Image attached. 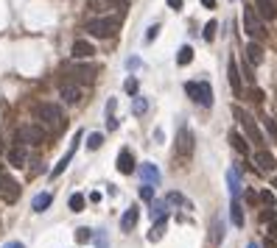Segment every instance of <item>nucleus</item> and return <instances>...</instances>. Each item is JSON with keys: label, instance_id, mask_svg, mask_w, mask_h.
I'll use <instances>...</instances> for the list:
<instances>
[{"label": "nucleus", "instance_id": "1", "mask_svg": "<svg viewBox=\"0 0 277 248\" xmlns=\"http://www.w3.org/2000/svg\"><path fill=\"white\" fill-rule=\"evenodd\" d=\"M84 31L90 36H98V39H109L121 31V17H98V20H90L84 26Z\"/></svg>", "mask_w": 277, "mask_h": 248}, {"label": "nucleus", "instance_id": "2", "mask_svg": "<svg viewBox=\"0 0 277 248\" xmlns=\"http://www.w3.org/2000/svg\"><path fill=\"white\" fill-rule=\"evenodd\" d=\"M233 114L238 117V123L243 126V131H246L249 142H255V145H263V131L258 129V123H255V117H252L249 111H243L241 106H233Z\"/></svg>", "mask_w": 277, "mask_h": 248}, {"label": "nucleus", "instance_id": "3", "mask_svg": "<svg viewBox=\"0 0 277 248\" xmlns=\"http://www.w3.org/2000/svg\"><path fill=\"white\" fill-rule=\"evenodd\" d=\"M185 92H188V98H193V101L199 103V106H213V89H210L208 81H188L185 84Z\"/></svg>", "mask_w": 277, "mask_h": 248}, {"label": "nucleus", "instance_id": "4", "mask_svg": "<svg viewBox=\"0 0 277 248\" xmlns=\"http://www.w3.org/2000/svg\"><path fill=\"white\" fill-rule=\"evenodd\" d=\"M17 142L23 145H42L45 142V129L42 126H34V123H26V126H20L17 129Z\"/></svg>", "mask_w": 277, "mask_h": 248}, {"label": "nucleus", "instance_id": "5", "mask_svg": "<svg viewBox=\"0 0 277 248\" xmlns=\"http://www.w3.org/2000/svg\"><path fill=\"white\" fill-rule=\"evenodd\" d=\"M243 31L252 36V42L266 36V28H263V23L258 20V11H255V6H246V9H243Z\"/></svg>", "mask_w": 277, "mask_h": 248}, {"label": "nucleus", "instance_id": "6", "mask_svg": "<svg viewBox=\"0 0 277 248\" xmlns=\"http://www.w3.org/2000/svg\"><path fill=\"white\" fill-rule=\"evenodd\" d=\"M36 117L42 120L45 126H51V129H59L62 126V109L56 103H39L36 106Z\"/></svg>", "mask_w": 277, "mask_h": 248}, {"label": "nucleus", "instance_id": "7", "mask_svg": "<svg viewBox=\"0 0 277 248\" xmlns=\"http://www.w3.org/2000/svg\"><path fill=\"white\" fill-rule=\"evenodd\" d=\"M176 154L179 156H191L193 154V131L188 126H182L176 131Z\"/></svg>", "mask_w": 277, "mask_h": 248}, {"label": "nucleus", "instance_id": "8", "mask_svg": "<svg viewBox=\"0 0 277 248\" xmlns=\"http://www.w3.org/2000/svg\"><path fill=\"white\" fill-rule=\"evenodd\" d=\"M78 139H81V131H76V137H73V145H70V151L65 156L59 159V165L51 170V179H56V176H62V173L68 170V165H70V159H73V154H76V148H78Z\"/></svg>", "mask_w": 277, "mask_h": 248}, {"label": "nucleus", "instance_id": "9", "mask_svg": "<svg viewBox=\"0 0 277 248\" xmlns=\"http://www.w3.org/2000/svg\"><path fill=\"white\" fill-rule=\"evenodd\" d=\"M252 6H255V11H258V17L277 20V3H275V0H255Z\"/></svg>", "mask_w": 277, "mask_h": 248}, {"label": "nucleus", "instance_id": "10", "mask_svg": "<svg viewBox=\"0 0 277 248\" xmlns=\"http://www.w3.org/2000/svg\"><path fill=\"white\" fill-rule=\"evenodd\" d=\"M227 184H230L233 201H238V195H241V173H238V167H230L227 170Z\"/></svg>", "mask_w": 277, "mask_h": 248}, {"label": "nucleus", "instance_id": "11", "mask_svg": "<svg viewBox=\"0 0 277 248\" xmlns=\"http://www.w3.org/2000/svg\"><path fill=\"white\" fill-rule=\"evenodd\" d=\"M93 53H96L93 42H87V39H76L73 42V59H90Z\"/></svg>", "mask_w": 277, "mask_h": 248}, {"label": "nucleus", "instance_id": "12", "mask_svg": "<svg viewBox=\"0 0 277 248\" xmlns=\"http://www.w3.org/2000/svg\"><path fill=\"white\" fill-rule=\"evenodd\" d=\"M138 218H140V209L138 206H129V209L123 212V218H121V231H132L135 226H138Z\"/></svg>", "mask_w": 277, "mask_h": 248}, {"label": "nucleus", "instance_id": "13", "mask_svg": "<svg viewBox=\"0 0 277 248\" xmlns=\"http://www.w3.org/2000/svg\"><path fill=\"white\" fill-rule=\"evenodd\" d=\"M227 78H230L233 92L241 95V73H238V61H235V59H230V64H227Z\"/></svg>", "mask_w": 277, "mask_h": 248}, {"label": "nucleus", "instance_id": "14", "mask_svg": "<svg viewBox=\"0 0 277 248\" xmlns=\"http://www.w3.org/2000/svg\"><path fill=\"white\" fill-rule=\"evenodd\" d=\"M118 170L126 173V176H129V173L135 170V156H132L129 148H123L121 154H118Z\"/></svg>", "mask_w": 277, "mask_h": 248}, {"label": "nucleus", "instance_id": "15", "mask_svg": "<svg viewBox=\"0 0 277 248\" xmlns=\"http://www.w3.org/2000/svg\"><path fill=\"white\" fill-rule=\"evenodd\" d=\"M140 176H143V181L151 184V187L160 184V170H157V165H151V162H146L143 167H140Z\"/></svg>", "mask_w": 277, "mask_h": 248}, {"label": "nucleus", "instance_id": "16", "mask_svg": "<svg viewBox=\"0 0 277 248\" xmlns=\"http://www.w3.org/2000/svg\"><path fill=\"white\" fill-rule=\"evenodd\" d=\"M243 53H246V61H249L252 67L263 61V48H260L258 42H246V48H243Z\"/></svg>", "mask_w": 277, "mask_h": 248}, {"label": "nucleus", "instance_id": "17", "mask_svg": "<svg viewBox=\"0 0 277 248\" xmlns=\"http://www.w3.org/2000/svg\"><path fill=\"white\" fill-rule=\"evenodd\" d=\"M68 70L78 81H93V76H96V64H76V67H68Z\"/></svg>", "mask_w": 277, "mask_h": 248}, {"label": "nucleus", "instance_id": "18", "mask_svg": "<svg viewBox=\"0 0 277 248\" xmlns=\"http://www.w3.org/2000/svg\"><path fill=\"white\" fill-rule=\"evenodd\" d=\"M255 165H258L260 170H275L277 167V162H275V156L269 154V151H258V154H255Z\"/></svg>", "mask_w": 277, "mask_h": 248}, {"label": "nucleus", "instance_id": "19", "mask_svg": "<svg viewBox=\"0 0 277 248\" xmlns=\"http://www.w3.org/2000/svg\"><path fill=\"white\" fill-rule=\"evenodd\" d=\"M230 145L235 148V154H241V156H249V145H246V139L241 137V134H238V131H230Z\"/></svg>", "mask_w": 277, "mask_h": 248}, {"label": "nucleus", "instance_id": "20", "mask_svg": "<svg viewBox=\"0 0 277 248\" xmlns=\"http://www.w3.org/2000/svg\"><path fill=\"white\" fill-rule=\"evenodd\" d=\"M59 95L68 103H78V101H81V89H78V86H73V84H62L59 86Z\"/></svg>", "mask_w": 277, "mask_h": 248}, {"label": "nucleus", "instance_id": "21", "mask_svg": "<svg viewBox=\"0 0 277 248\" xmlns=\"http://www.w3.org/2000/svg\"><path fill=\"white\" fill-rule=\"evenodd\" d=\"M165 229H168V215H165V218H160V220L154 223V229L148 231V240H151V243H157V240H163Z\"/></svg>", "mask_w": 277, "mask_h": 248}, {"label": "nucleus", "instance_id": "22", "mask_svg": "<svg viewBox=\"0 0 277 248\" xmlns=\"http://www.w3.org/2000/svg\"><path fill=\"white\" fill-rule=\"evenodd\" d=\"M191 61H193V48L191 45H182L179 51H176V64L185 67V64H191Z\"/></svg>", "mask_w": 277, "mask_h": 248}, {"label": "nucleus", "instance_id": "23", "mask_svg": "<svg viewBox=\"0 0 277 248\" xmlns=\"http://www.w3.org/2000/svg\"><path fill=\"white\" fill-rule=\"evenodd\" d=\"M9 165L11 167H23V165H26V151H23L20 145L9 151Z\"/></svg>", "mask_w": 277, "mask_h": 248}, {"label": "nucleus", "instance_id": "24", "mask_svg": "<svg viewBox=\"0 0 277 248\" xmlns=\"http://www.w3.org/2000/svg\"><path fill=\"white\" fill-rule=\"evenodd\" d=\"M51 201H53V195L51 193H39V195L34 198V212H45V209H48V206H51Z\"/></svg>", "mask_w": 277, "mask_h": 248}, {"label": "nucleus", "instance_id": "25", "mask_svg": "<svg viewBox=\"0 0 277 248\" xmlns=\"http://www.w3.org/2000/svg\"><path fill=\"white\" fill-rule=\"evenodd\" d=\"M3 195H6V201H14V198H17V184H14V181L11 179H3Z\"/></svg>", "mask_w": 277, "mask_h": 248}, {"label": "nucleus", "instance_id": "26", "mask_svg": "<svg viewBox=\"0 0 277 248\" xmlns=\"http://www.w3.org/2000/svg\"><path fill=\"white\" fill-rule=\"evenodd\" d=\"M165 204H176V206H188V209H191V201L185 195H179V193H168V195H165Z\"/></svg>", "mask_w": 277, "mask_h": 248}, {"label": "nucleus", "instance_id": "27", "mask_svg": "<svg viewBox=\"0 0 277 248\" xmlns=\"http://www.w3.org/2000/svg\"><path fill=\"white\" fill-rule=\"evenodd\" d=\"M230 215H233V223L238 226V229H241V226H243V209H241V204H238V201H233V209H230Z\"/></svg>", "mask_w": 277, "mask_h": 248}, {"label": "nucleus", "instance_id": "28", "mask_svg": "<svg viewBox=\"0 0 277 248\" xmlns=\"http://www.w3.org/2000/svg\"><path fill=\"white\" fill-rule=\"evenodd\" d=\"M68 206L73 209V212H81V209H84V195H81V193H73L70 201H68Z\"/></svg>", "mask_w": 277, "mask_h": 248}, {"label": "nucleus", "instance_id": "29", "mask_svg": "<svg viewBox=\"0 0 277 248\" xmlns=\"http://www.w3.org/2000/svg\"><path fill=\"white\" fill-rule=\"evenodd\" d=\"M146 109H148V101L143 98V95H138V98H135V103H132V111L140 117V114H146Z\"/></svg>", "mask_w": 277, "mask_h": 248}, {"label": "nucleus", "instance_id": "30", "mask_svg": "<svg viewBox=\"0 0 277 248\" xmlns=\"http://www.w3.org/2000/svg\"><path fill=\"white\" fill-rule=\"evenodd\" d=\"M104 145V134H90V137H87V148H90V151H98V148Z\"/></svg>", "mask_w": 277, "mask_h": 248}, {"label": "nucleus", "instance_id": "31", "mask_svg": "<svg viewBox=\"0 0 277 248\" xmlns=\"http://www.w3.org/2000/svg\"><path fill=\"white\" fill-rule=\"evenodd\" d=\"M216 28H218V23H216V20H210L208 26H205V31H202V36H205V42H213V39H216Z\"/></svg>", "mask_w": 277, "mask_h": 248}, {"label": "nucleus", "instance_id": "32", "mask_svg": "<svg viewBox=\"0 0 277 248\" xmlns=\"http://www.w3.org/2000/svg\"><path fill=\"white\" fill-rule=\"evenodd\" d=\"M221 237H224V223L216 220V223H213V246H218V243H221Z\"/></svg>", "mask_w": 277, "mask_h": 248}, {"label": "nucleus", "instance_id": "33", "mask_svg": "<svg viewBox=\"0 0 277 248\" xmlns=\"http://www.w3.org/2000/svg\"><path fill=\"white\" fill-rule=\"evenodd\" d=\"M140 198H143V201H154V187H151V184H140Z\"/></svg>", "mask_w": 277, "mask_h": 248}, {"label": "nucleus", "instance_id": "34", "mask_svg": "<svg viewBox=\"0 0 277 248\" xmlns=\"http://www.w3.org/2000/svg\"><path fill=\"white\" fill-rule=\"evenodd\" d=\"M165 209H168V204H165V201H154V204H151V215H154L157 220L163 218V212H165Z\"/></svg>", "mask_w": 277, "mask_h": 248}, {"label": "nucleus", "instance_id": "35", "mask_svg": "<svg viewBox=\"0 0 277 248\" xmlns=\"http://www.w3.org/2000/svg\"><path fill=\"white\" fill-rule=\"evenodd\" d=\"M263 126L269 129V134H272V139L277 142V120H275V117H263Z\"/></svg>", "mask_w": 277, "mask_h": 248}, {"label": "nucleus", "instance_id": "36", "mask_svg": "<svg viewBox=\"0 0 277 248\" xmlns=\"http://www.w3.org/2000/svg\"><path fill=\"white\" fill-rule=\"evenodd\" d=\"M260 204L266 206V209H272V206H275V193H272V190H266V193H260Z\"/></svg>", "mask_w": 277, "mask_h": 248}, {"label": "nucleus", "instance_id": "37", "mask_svg": "<svg viewBox=\"0 0 277 248\" xmlns=\"http://www.w3.org/2000/svg\"><path fill=\"white\" fill-rule=\"evenodd\" d=\"M123 89H126L129 95H135V98H138V78H126V84H123Z\"/></svg>", "mask_w": 277, "mask_h": 248}, {"label": "nucleus", "instance_id": "38", "mask_svg": "<svg viewBox=\"0 0 277 248\" xmlns=\"http://www.w3.org/2000/svg\"><path fill=\"white\" fill-rule=\"evenodd\" d=\"M90 237H93V234H90V229H76V243H87Z\"/></svg>", "mask_w": 277, "mask_h": 248}, {"label": "nucleus", "instance_id": "39", "mask_svg": "<svg viewBox=\"0 0 277 248\" xmlns=\"http://www.w3.org/2000/svg\"><path fill=\"white\" fill-rule=\"evenodd\" d=\"M260 220H263V223H275L277 220V212H275V209H266V212L260 215Z\"/></svg>", "mask_w": 277, "mask_h": 248}, {"label": "nucleus", "instance_id": "40", "mask_svg": "<svg viewBox=\"0 0 277 248\" xmlns=\"http://www.w3.org/2000/svg\"><path fill=\"white\" fill-rule=\"evenodd\" d=\"M115 106H118V101H115V98H109V101H106V120L115 117Z\"/></svg>", "mask_w": 277, "mask_h": 248}, {"label": "nucleus", "instance_id": "41", "mask_svg": "<svg viewBox=\"0 0 277 248\" xmlns=\"http://www.w3.org/2000/svg\"><path fill=\"white\" fill-rule=\"evenodd\" d=\"M157 34H160V26H151V28H148V34H146V42H154Z\"/></svg>", "mask_w": 277, "mask_h": 248}, {"label": "nucleus", "instance_id": "42", "mask_svg": "<svg viewBox=\"0 0 277 248\" xmlns=\"http://www.w3.org/2000/svg\"><path fill=\"white\" fill-rule=\"evenodd\" d=\"M249 101L252 103H260V101H263V92H260V89H249Z\"/></svg>", "mask_w": 277, "mask_h": 248}, {"label": "nucleus", "instance_id": "43", "mask_svg": "<svg viewBox=\"0 0 277 248\" xmlns=\"http://www.w3.org/2000/svg\"><path fill=\"white\" fill-rule=\"evenodd\" d=\"M96 243H98V248H106V234L104 231H98L96 234Z\"/></svg>", "mask_w": 277, "mask_h": 248}, {"label": "nucleus", "instance_id": "44", "mask_svg": "<svg viewBox=\"0 0 277 248\" xmlns=\"http://www.w3.org/2000/svg\"><path fill=\"white\" fill-rule=\"evenodd\" d=\"M255 201H260V195H255V190H246V204H255Z\"/></svg>", "mask_w": 277, "mask_h": 248}, {"label": "nucleus", "instance_id": "45", "mask_svg": "<svg viewBox=\"0 0 277 248\" xmlns=\"http://www.w3.org/2000/svg\"><path fill=\"white\" fill-rule=\"evenodd\" d=\"M269 237H272V240L277 237V220H275V223H269Z\"/></svg>", "mask_w": 277, "mask_h": 248}, {"label": "nucleus", "instance_id": "46", "mask_svg": "<svg viewBox=\"0 0 277 248\" xmlns=\"http://www.w3.org/2000/svg\"><path fill=\"white\" fill-rule=\"evenodd\" d=\"M106 129H109V131H115V129H118V120H115V117H109V120H106Z\"/></svg>", "mask_w": 277, "mask_h": 248}, {"label": "nucleus", "instance_id": "47", "mask_svg": "<svg viewBox=\"0 0 277 248\" xmlns=\"http://www.w3.org/2000/svg\"><path fill=\"white\" fill-rule=\"evenodd\" d=\"M3 248H26V246H23V243H17V240H11V243H6Z\"/></svg>", "mask_w": 277, "mask_h": 248}, {"label": "nucleus", "instance_id": "48", "mask_svg": "<svg viewBox=\"0 0 277 248\" xmlns=\"http://www.w3.org/2000/svg\"><path fill=\"white\" fill-rule=\"evenodd\" d=\"M168 6H171V9H176V11H179V9H182V0H168Z\"/></svg>", "mask_w": 277, "mask_h": 248}, {"label": "nucleus", "instance_id": "49", "mask_svg": "<svg viewBox=\"0 0 277 248\" xmlns=\"http://www.w3.org/2000/svg\"><path fill=\"white\" fill-rule=\"evenodd\" d=\"M202 6H205V9H213V6H216V0H202Z\"/></svg>", "mask_w": 277, "mask_h": 248}, {"label": "nucleus", "instance_id": "50", "mask_svg": "<svg viewBox=\"0 0 277 248\" xmlns=\"http://www.w3.org/2000/svg\"><path fill=\"white\" fill-rule=\"evenodd\" d=\"M263 246H266V248H277V243H275V240H272V237H269L266 243H263Z\"/></svg>", "mask_w": 277, "mask_h": 248}, {"label": "nucleus", "instance_id": "51", "mask_svg": "<svg viewBox=\"0 0 277 248\" xmlns=\"http://www.w3.org/2000/svg\"><path fill=\"white\" fill-rule=\"evenodd\" d=\"M272 187H275V190H277V176H275V179H272Z\"/></svg>", "mask_w": 277, "mask_h": 248}, {"label": "nucleus", "instance_id": "52", "mask_svg": "<svg viewBox=\"0 0 277 248\" xmlns=\"http://www.w3.org/2000/svg\"><path fill=\"white\" fill-rule=\"evenodd\" d=\"M246 248H260V246H258V243H249V246H246Z\"/></svg>", "mask_w": 277, "mask_h": 248}]
</instances>
